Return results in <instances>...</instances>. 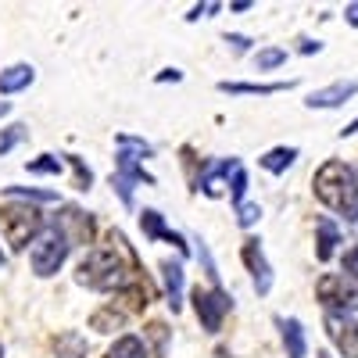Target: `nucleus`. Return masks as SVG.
Instances as JSON below:
<instances>
[{"instance_id":"nucleus-1","label":"nucleus","mask_w":358,"mask_h":358,"mask_svg":"<svg viewBox=\"0 0 358 358\" xmlns=\"http://www.w3.org/2000/svg\"><path fill=\"white\" fill-rule=\"evenodd\" d=\"M133 251L126 248V236L122 233H111L108 236V244L104 248H94V251H86L79 268H76V283L79 287H90V290H126L133 287Z\"/></svg>"},{"instance_id":"nucleus-2","label":"nucleus","mask_w":358,"mask_h":358,"mask_svg":"<svg viewBox=\"0 0 358 358\" xmlns=\"http://www.w3.org/2000/svg\"><path fill=\"white\" fill-rule=\"evenodd\" d=\"M312 187H315V197H319L326 208L344 212L348 219H358V172H355L351 165H344V162H326V165H319Z\"/></svg>"},{"instance_id":"nucleus-3","label":"nucleus","mask_w":358,"mask_h":358,"mask_svg":"<svg viewBox=\"0 0 358 358\" xmlns=\"http://www.w3.org/2000/svg\"><path fill=\"white\" fill-rule=\"evenodd\" d=\"M0 233L11 251H25V244H36L43 236V215L29 201H8L0 204Z\"/></svg>"},{"instance_id":"nucleus-4","label":"nucleus","mask_w":358,"mask_h":358,"mask_svg":"<svg viewBox=\"0 0 358 358\" xmlns=\"http://www.w3.org/2000/svg\"><path fill=\"white\" fill-rule=\"evenodd\" d=\"M143 308H147V290L140 283H133L126 290H118L115 301L101 305L94 315H90V326H94L97 334H115V330H122V326L129 322V315H136Z\"/></svg>"},{"instance_id":"nucleus-5","label":"nucleus","mask_w":358,"mask_h":358,"mask_svg":"<svg viewBox=\"0 0 358 358\" xmlns=\"http://www.w3.org/2000/svg\"><path fill=\"white\" fill-rule=\"evenodd\" d=\"M315 297L330 308V315L358 312V276H351V273H326L315 283Z\"/></svg>"},{"instance_id":"nucleus-6","label":"nucleus","mask_w":358,"mask_h":358,"mask_svg":"<svg viewBox=\"0 0 358 358\" xmlns=\"http://www.w3.org/2000/svg\"><path fill=\"white\" fill-rule=\"evenodd\" d=\"M69 251H72V244H69V236L57 229V226H50V229H43V236L33 244V251H29V262H33V273L36 276H54L57 268L65 265V258H69Z\"/></svg>"},{"instance_id":"nucleus-7","label":"nucleus","mask_w":358,"mask_h":358,"mask_svg":"<svg viewBox=\"0 0 358 358\" xmlns=\"http://www.w3.org/2000/svg\"><path fill=\"white\" fill-rule=\"evenodd\" d=\"M190 301H194V312H197V322L204 326V334H219L222 319L233 312V297L222 287H208V290L197 287L190 294Z\"/></svg>"},{"instance_id":"nucleus-8","label":"nucleus","mask_w":358,"mask_h":358,"mask_svg":"<svg viewBox=\"0 0 358 358\" xmlns=\"http://www.w3.org/2000/svg\"><path fill=\"white\" fill-rule=\"evenodd\" d=\"M241 258H244L248 273H251V280H255V294L265 297L268 290H273V265H268V258H265V251H262V241H258V236H248V241H244Z\"/></svg>"},{"instance_id":"nucleus-9","label":"nucleus","mask_w":358,"mask_h":358,"mask_svg":"<svg viewBox=\"0 0 358 358\" xmlns=\"http://www.w3.org/2000/svg\"><path fill=\"white\" fill-rule=\"evenodd\" d=\"M140 229H143L147 241H165V244H172L179 255H190V248H187V241H183V233L169 229V226H165V215L155 212V208H143V212H140Z\"/></svg>"},{"instance_id":"nucleus-10","label":"nucleus","mask_w":358,"mask_h":358,"mask_svg":"<svg viewBox=\"0 0 358 358\" xmlns=\"http://www.w3.org/2000/svg\"><path fill=\"white\" fill-rule=\"evenodd\" d=\"M326 334L344 358H358V322L348 315H326Z\"/></svg>"},{"instance_id":"nucleus-11","label":"nucleus","mask_w":358,"mask_h":358,"mask_svg":"<svg viewBox=\"0 0 358 358\" xmlns=\"http://www.w3.org/2000/svg\"><path fill=\"white\" fill-rule=\"evenodd\" d=\"M54 226L69 236V244H90L94 241V219L86 212H79V208H65V212L54 219Z\"/></svg>"},{"instance_id":"nucleus-12","label":"nucleus","mask_w":358,"mask_h":358,"mask_svg":"<svg viewBox=\"0 0 358 358\" xmlns=\"http://www.w3.org/2000/svg\"><path fill=\"white\" fill-rule=\"evenodd\" d=\"M358 94V79H341V83H330V86H322L315 90V94H308V108H341L348 104L351 97Z\"/></svg>"},{"instance_id":"nucleus-13","label":"nucleus","mask_w":358,"mask_h":358,"mask_svg":"<svg viewBox=\"0 0 358 358\" xmlns=\"http://www.w3.org/2000/svg\"><path fill=\"white\" fill-rule=\"evenodd\" d=\"M236 169H241V162L236 158H222V162H215V165H208L204 172H201V179H197V190H204L208 197H222V179L226 176H233Z\"/></svg>"},{"instance_id":"nucleus-14","label":"nucleus","mask_w":358,"mask_h":358,"mask_svg":"<svg viewBox=\"0 0 358 358\" xmlns=\"http://www.w3.org/2000/svg\"><path fill=\"white\" fill-rule=\"evenodd\" d=\"M33 79H36V69L29 65V62H18V65H11V69L0 72V94H4V97L22 94V90L33 86Z\"/></svg>"},{"instance_id":"nucleus-15","label":"nucleus","mask_w":358,"mask_h":358,"mask_svg":"<svg viewBox=\"0 0 358 358\" xmlns=\"http://www.w3.org/2000/svg\"><path fill=\"white\" fill-rule=\"evenodd\" d=\"M337 244H341L337 222L322 215V219L315 222V258H319V262H330V258L337 255Z\"/></svg>"},{"instance_id":"nucleus-16","label":"nucleus","mask_w":358,"mask_h":358,"mask_svg":"<svg viewBox=\"0 0 358 358\" xmlns=\"http://www.w3.org/2000/svg\"><path fill=\"white\" fill-rule=\"evenodd\" d=\"M294 79L287 83H219V94H229V97H244V94H262V97H273V94H283V90H290Z\"/></svg>"},{"instance_id":"nucleus-17","label":"nucleus","mask_w":358,"mask_h":358,"mask_svg":"<svg viewBox=\"0 0 358 358\" xmlns=\"http://www.w3.org/2000/svg\"><path fill=\"white\" fill-rule=\"evenodd\" d=\"M280 334H283V348H287V358H305L308 355V341H305V326L297 319H276Z\"/></svg>"},{"instance_id":"nucleus-18","label":"nucleus","mask_w":358,"mask_h":358,"mask_svg":"<svg viewBox=\"0 0 358 358\" xmlns=\"http://www.w3.org/2000/svg\"><path fill=\"white\" fill-rule=\"evenodd\" d=\"M162 280H165V294H169L172 312H179V308H183V265L165 258L162 262Z\"/></svg>"},{"instance_id":"nucleus-19","label":"nucleus","mask_w":358,"mask_h":358,"mask_svg":"<svg viewBox=\"0 0 358 358\" xmlns=\"http://www.w3.org/2000/svg\"><path fill=\"white\" fill-rule=\"evenodd\" d=\"M294 162H297V147H273V151H265V155L258 158V165H262L265 172H273V176H283Z\"/></svg>"},{"instance_id":"nucleus-20","label":"nucleus","mask_w":358,"mask_h":358,"mask_svg":"<svg viewBox=\"0 0 358 358\" xmlns=\"http://www.w3.org/2000/svg\"><path fill=\"white\" fill-rule=\"evenodd\" d=\"M104 358H147V341L126 334V337H118V341L104 351Z\"/></svg>"},{"instance_id":"nucleus-21","label":"nucleus","mask_w":358,"mask_h":358,"mask_svg":"<svg viewBox=\"0 0 358 358\" xmlns=\"http://www.w3.org/2000/svg\"><path fill=\"white\" fill-rule=\"evenodd\" d=\"M25 169H29V176H62V158H57V155H40V158L29 162Z\"/></svg>"},{"instance_id":"nucleus-22","label":"nucleus","mask_w":358,"mask_h":358,"mask_svg":"<svg viewBox=\"0 0 358 358\" xmlns=\"http://www.w3.org/2000/svg\"><path fill=\"white\" fill-rule=\"evenodd\" d=\"M283 62H287V50H280V47H265V50H258V57H255L258 72H273V69H280Z\"/></svg>"},{"instance_id":"nucleus-23","label":"nucleus","mask_w":358,"mask_h":358,"mask_svg":"<svg viewBox=\"0 0 358 358\" xmlns=\"http://www.w3.org/2000/svg\"><path fill=\"white\" fill-rule=\"evenodd\" d=\"M4 194L8 197H22V201H36V204L57 201V194H50V190H29V187H4Z\"/></svg>"},{"instance_id":"nucleus-24","label":"nucleus","mask_w":358,"mask_h":358,"mask_svg":"<svg viewBox=\"0 0 358 358\" xmlns=\"http://www.w3.org/2000/svg\"><path fill=\"white\" fill-rule=\"evenodd\" d=\"M244 194H248V169L241 165V169L229 176V201L241 208V204H244Z\"/></svg>"},{"instance_id":"nucleus-25","label":"nucleus","mask_w":358,"mask_h":358,"mask_svg":"<svg viewBox=\"0 0 358 358\" xmlns=\"http://www.w3.org/2000/svg\"><path fill=\"white\" fill-rule=\"evenodd\" d=\"M65 162L72 165V172H76V190H90L94 187V172H90L86 165H83V158L79 155H65Z\"/></svg>"},{"instance_id":"nucleus-26","label":"nucleus","mask_w":358,"mask_h":358,"mask_svg":"<svg viewBox=\"0 0 358 358\" xmlns=\"http://www.w3.org/2000/svg\"><path fill=\"white\" fill-rule=\"evenodd\" d=\"M197 258H201V265H204V276L208 280H212V287H219V265H215V258H212V251H208V244L201 241V236H197Z\"/></svg>"},{"instance_id":"nucleus-27","label":"nucleus","mask_w":358,"mask_h":358,"mask_svg":"<svg viewBox=\"0 0 358 358\" xmlns=\"http://www.w3.org/2000/svg\"><path fill=\"white\" fill-rule=\"evenodd\" d=\"M133 179L129 176H118V172H111V190L118 194V201H122L126 208H133Z\"/></svg>"},{"instance_id":"nucleus-28","label":"nucleus","mask_w":358,"mask_h":358,"mask_svg":"<svg viewBox=\"0 0 358 358\" xmlns=\"http://www.w3.org/2000/svg\"><path fill=\"white\" fill-rule=\"evenodd\" d=\"M143 337H151V341H155V355H158V358H165V341H169L165 322H151V326L143 330Z\"/></svg>"},{"instance_id":"nucleus-29","label":"nucleus","mask_w":358,"mask_h":358,"mask_svg":"<svg viewBox=\"0 0 358 358\" xmlns=\"http://www.w3.org/2000/svg\"><path fill=\"white\" fill-rule=\"evenodd\" d=\"M25 136H29V129H25V126H8V133L0 136V155H8L11 147H18Z\"/></svg>"},{"instance_id":"nucleus-30","label":"nucleus","mask_w":358,"mask_h":358,"mask_svg":"<svg viewBox=\"0 0 358 358\" xmlns=\"http://www.w3.org/2000/svg\"><path fill=\"white\" fill-rule=\"evenodd\" d=\"M258 219H262V208H258V204H248V201H244L241 208H236V222H241L244 229H251Z\"/></svg>"},{"instance_id":"nucleus-31","label":"nucleus","mask_w":358,"mask_h":358,"mask_svg":"<svg viewBox=\"0 0 358 358\" xmlns=\"http://www.w3.org/2000/svg\"><path fill=\"white\" fill-rule=\"evenodd\" d=\"M226 43H229L233 54H248V50H251V40L241 36V33H226Z\"/></svg>"},{"instance_id":"nucleus-32","label":"nucleus","mask_w":358,"mask_h":358,"mask_svg":"<svg viewBox=\"0 0 358 358\" xmlns=\"http://www.w3.org/2000/svg\"><path fill=\"white\" fill-rule=\"evenodd\" d=\"M179 79H183V72H179V69H162L155 76V83H179Z\"/></svg>"},{"instance_id":"nucleus-33","label":"nucleus","mask_w":358,"mask_h":358,"mask_svg":"<svg viewBox=\"0 0 358 358\" xmlns=\"http://www.w3.org/2000/svg\"><path fill=\"white\" fill-rule=\"evenodd\" d=\"M344 273H351V276H358V248L344 255Z\"/></svg>"},{"instance_id":"nucleus-34","label":"nucleus","mask_w":358,"mask_h":358,"mask_svg":"<svg viewBox=\"0 0 358 358\" xmlns=\"http://www.w3.org/2000/svg\"><path fill=\"white\" fill-rule=\"evenodd\" d=\"M297 43H301V47H297L301 54H319V50H322V43H319V40H308V36H305V40H297Z\"/></svg>"},{"instance_id":"nucleus-35","label":"nucleus","mask_w":358,"mask_h":358,"mask_svg":"<svg viewBox=\"0 0 358 358\" xmlns=\"http://www.w3.org/2000/svg\"><path fill=\"white\" fill-rule=\"evenodd\" d=\"M344 18H348V25H358V0L344 8Z\"/></svg>"},{"instance_id":"nucleus-36","label":"nucleus","mask_w":358,"mask_h":358,"mask_svg":"<svg viewBox=\"0 0 358 358\" xmlns=\"http://www.w3.org/2000/svg\"><path fill=\"white\" fill-rule=\"evenodd\" d=\"M248 8H255L251 0H236V4H229V11H248Z\"/></svg>"},{"instance_id":"nucleus-37","label":"nucleus","mask_w":358,"mask_h":358,"mask_svg":"<svg viewBox=\"0 0 358 358\" xmlns=\"http://www.w3.org/2000/svg\"><path fill=\"white\" fill-rule=\"evenodd\" d=\"M355 133H358V118H355L351 126H344V129H341V136H355Z\"/></svg>"},{"instance_id":"nucleus-38","label":"nucleus","mask_w":358,"mask_h":358,"mask_svg":"<svg viewBox=\"0 0 358 358\" xmlns=\"http://www.w3.org/2000/svg\"><path fill=\"white\" fill-rule=\"evenodd\" d=\"M8 111H11V104H8V101H0V118H4Z\"/></svg>"},{"instance_id":"nucleus-39","label":"nucleus","mask_w":358,"mask_h":358,"mask_svg":"<svg viewBox=\"0 0 358 358\" xmlns=\"http://www.w3.org/2000/svg\"><path fill=\"white\" fill-rule=\"evenodd\" d=\"M0 265H4V251H0Z\"/></svg>"},{"instance_id":"nucleus-40","label":"nucleus","mask_w":358,"mask_h":358,"mask_svg":"<svg viewBox=\"0 0 358 358\" xmlns=\"http://www.w3.org/2000/svg\"><path fill=\"white\" fill-rule=\"evenodd\" d=\"M319 358H330V355H319Z\"/></svg>"}]
</instances>
